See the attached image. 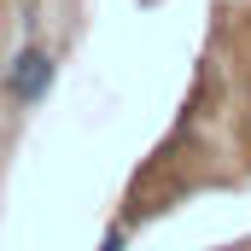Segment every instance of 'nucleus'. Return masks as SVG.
I'll use <instances>...</instances> for the list:
<instances>
[{
    "label": "nucleus",
    "mask_w": 251,
    "mask_h": 251,
    "mask_svg": "<svg viewBox=\"0 0 251 251\" xmlns=\"http://www.w3.org/2000/svg\"><path fill=\"white\" fill-rule=\"evenodd\" d=\"M53 82H59V59L47 53V47H18L12 59H6V76H0V88H6V100L18 105V111H35L47 94H53Z\"/></svg>",
    "instance_id": "nucleus-1"
},
{
    "label": "nucleus",
    "mask_w": 251,
    "mask_h": 251,
    "mask_svg": "<svg viewBox=\"0 0 251 251\" xmlns=\"http://www.w3.org/2000/svg\"><path fill=\"white\" fill-rule=\"evenodd\" d=\"M123 246H128V228H111V234H105L94 251H123Z\"/></svg>",
    "instance_id": "nucleus-2"
}]
</instances>
